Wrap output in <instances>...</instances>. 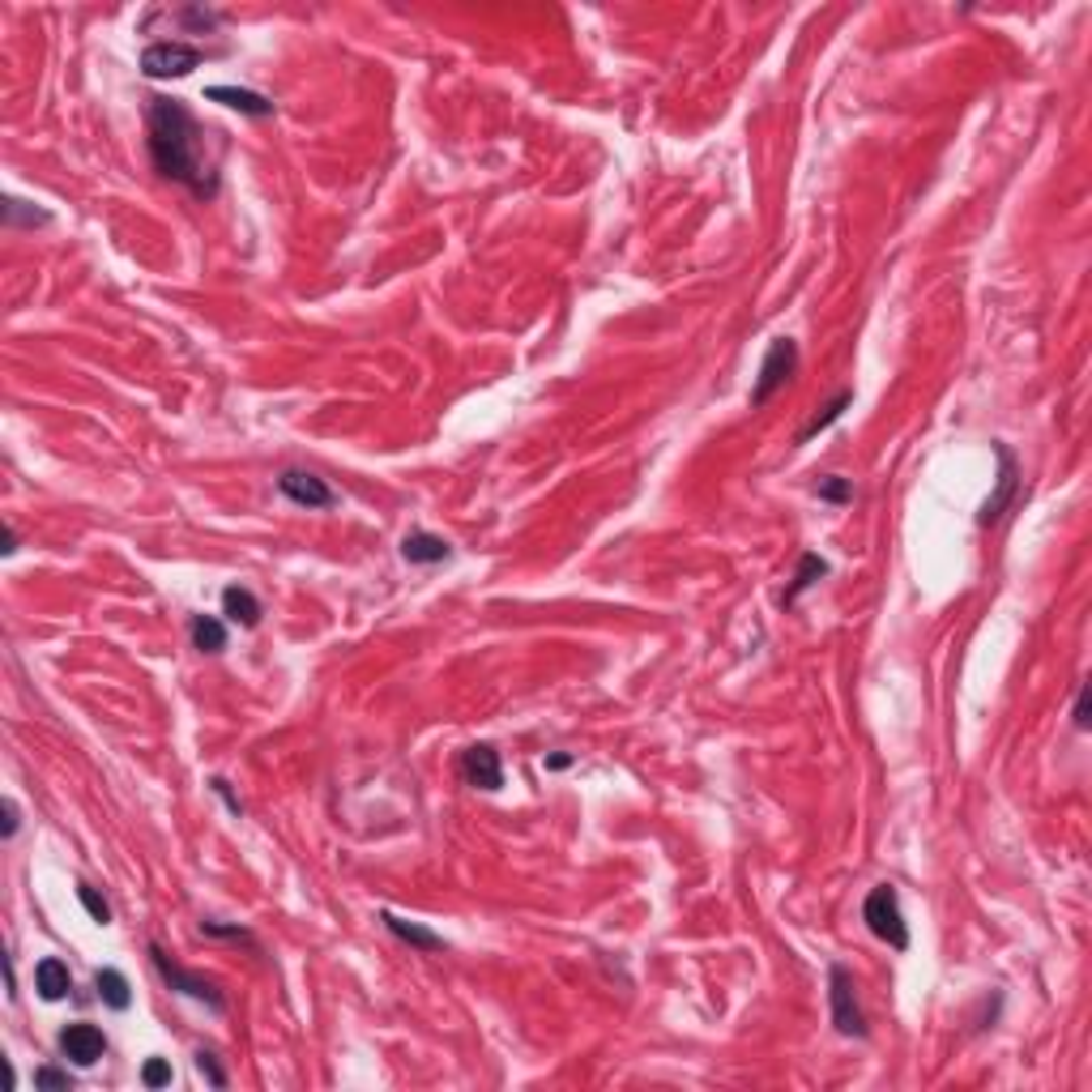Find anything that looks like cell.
Returning a JSON list of instances; mask_svg holds the SVG:
<instances>
[{
	"label": "cell",
	"mask_w": 1092,
	"mask_h": 1092,
	"mask_svg": "<svg viewBox=\"0 0 1092 1092\" xmlns=\"http://www.w3.org/2000/svg\"><path fill=\"white\" fill-rule=\"evenodd\" d=\"M994 457H999V487H994V495L982 504L978 525H994V521H999L1007 513V504L1015 500V487H1020V474H1015V453L1007 444H994Z\"/></svg>",
	"instance_id": "obj_9"
},
{
	"label": "cell",
	"mask_w": 1092,
	"mask_h": 1092,
	"mask_svg": "<svg viewBox=\"0 0 1092 1092\" xmlns=\"http://www.w3.org/2000/svg\"><path fill=\"white\" fill-rule=\"evenodd\" d=\"M862 921H866L870 935H875L880 943H888V948H896V952L909 948V921L901 913V892H896L892 884H880V888L866 892Z\"/></svg>",
	"instance_id": "obj_2"
},
{
	"label": "cell",
	"mask_w": 1092,
	"mask_h": 1092,
	"mask_svg": "<svg viewBox=\"0 0 1092 1092\" xmlns=\"http://www.w3.org/2000/svg\"><path fill=\"white\" fill-rule=\"evenodd\" d=\"M380 921H384V931L388 935H397L401 943H410V948H419V952H444L448 943H444V935H435V931H427V927H419V921H406V917H397V913H380Z\"/></svg>",
	"instance_id": "obj_13"
},
{
	"label": "cell",
	"mask_w": 1092,
	"mask_h": 1092,
	"mask_svg": "<svg viewBox=\"0 0 1092 1092\" xmlns=\"http://www.w3.org/2000/svg\"><path fill=\"white\" fill-rule=\"evenodd\" d=\"M205 52L184 39H158L141 52V73L145 78H188L192 68H201Z\"/></svg>",
	"instance_id": "obj_5"
},
{
	"label": "cell",
	"mask_w": 1092,
	"mask_h": 1092,
	"mask_svg": "<svg viewBox=\"0 0 1092 1092\" xmlns=\"http://www.w3.org/2000/svg\"><path fill=\"white\" fill-rule=\"evenodd\" d=\"M78 901H82V909L99 921V927H111V905H107V896L99 892V888H90V884H78Z\"/></svg>",
	"instance_id": "obj_21"
},
{
	"label": "cell",
	"mask_w": 1092,
	"mask_h": 1092,
	"mask_svg": "<svg viewBox=\"0 0 1092 1092\" xmlns=\"http://www.w3.org/2000/svg\"><path fill=\"white\" fill-rule=\"evenodd\" d=\"M94 990H99V999H103L111 1011H129V1007H133L129 978L120 974V968H99V974H94Z\"/></svg>",
	"instance_id": "obj_17"
},
{
	"label": "cell",
	"mask_w": 1092,
	"mask_h": 1092,
	"mask_svg": "<svg viewBox=\"0 0 1092 1092\" xmlns=\"http://www.w3.org/2000/svg\"><path fill=\"white\" fill-rule=\"evenodd\" d=\"M145 145H150V162L162 180L184 184L197 201L218 197V172L205 158V137L201 125L180 99H145Z\"/></svg>",
	"instance_id": "obj_1"
},
{
	"label": "cell",
	"mask_w": 1092,
	"mask_h": 1092,
	"mask_svg": "<svg viewBox=\"0 0 1092 1092\" xmlns=\"http://www.w3.org/2000/svg\"><path fill=\"white\" fill-rule=\"evenodd\" d=\"M547 768L551 772H564V768H572V756H568V751H555V756H547Z\"/></svg>",
	"instance_id": "obj_30"
},
{
	"label": "cell",
	"mask_w": 1092,
	"mask_h": 1092,
	"mask_svg": "<svg viewBox=\"0 0 1092 1092\" xmlns=\"http://www.w3.org/2000/svg\"><path fill=\"white\" fill-rule=\"evenodd\" d=\"M201 935H213V939H244V943H256L244 927H223V921H213V917H205L201 921Z\"/></svg>",
	"instance_id": "obj_25"
},
{
	"label": "cell",
	"mask_w": 1092,
	"mask_h": 1092,
	"mask_svg": "<svg viewBox=\"0 0 1092 1092\" xmlns=\"http://www.w3.org/2000/svg\"><path fill=\"white\" fill-rule=\"evenodd\" d=\"M141 1084L145 1088H167V1084H172V1062H167V1058H150V1062L141 1066Z\"/></svg>",
	"instance_id": "obj_23"
},
{
	"label": "cell",
	"mask_w": 1092,
	"mask_h": 1092,
	"mask_svg": "<svg viewBox=\"0 0 1092 1092\" xmlns=\"http://www.w3.org/2000/svg\"><path fill=\"white\" fill-rule=\"evenodd\" d=\"M461 776L474 786V790H500L504 786V764H500V751L491 743H474L461 751Z\"/></svg>",
	"instance_id": "obj_8"
},
{
	"label": "cell",
	"mask_w": 1092,
	"mask_h": 1092,
	"mask_svg": "<svg viewBox=\"0 0 1092 1092\" xmlns=\"http://www.w3.org/2000/svg\"><path fill=\"white\" fill-rule=\"evenodd\" d=\"M35 990L43 994L47 1003H56V999H64V994L73 990V978H68V964L64 960H56V956H47V960H39L35 964Z\"/></svg>",
	"instance_id": "obj_14"
},
{
	"label": "cell",
	"mask_w": 1092,
	"mask_h": 1092,
	"mask_svg": "<svg viewBox=\"0 0 1092 1092\" xmlns=\"http://www.w3.org/2000/svg\"><path fill=\"white\" fill-rule=\"evenodd\" d=\"M1092 725V717H1088V687H1080V696H1076V730H1088Z\"/></svg>",
	"instance_id": "obj_28"
},
{
	"label": "cell",
	"mask_w": 1092,
	"mask_h": 1092,
	"mask_svg": "<svg viewBox=\"0 0 1092 1092\" xmlns=\"http://www.w3.org/2000/svg\"><path fill=\"white\" fill-rule=\"evenodd\" d=\"M0 551H5V555L17 551V533H13V529H5V547H0Z\"/></svg>",
	"instance_id": "obj_31"
},
{
	"label": "cell",
	"mask_w": 1092,
	"mask_h": 1092,
	"mask_svg": "<svg viewBox=\"0 0 1092 1092\" xmlns=\"http://www.w3.org/2000/svg\"><path fill=\"white\" fill-rule=\"evenodd\" d=\"M150 960H154V968H158V978H162L167 986H172V990H180V994H188V999L205 1003L209 1011H227V999H223V990H218L213 978L192 974V968L176 964L172 956H167V952L158 948V943H150Z\"/></svg>",
	"instance_id": "obj_3"
},
{
	"label": "cell",
	"mask_w": 1092,
	"mask_h": 1092,
	"mask_svg": "<svg viewBox=\"0 0 1092 1092\" xmlns=\"http://www.w3.org/2000/svg\"><path fill=\"white\" fill-rule=\"evenodd\" d=\"M815 495H819L823 504H845V500H854V482L841 478V474H828V478H819Z\"/></svg>",
	"instance_id": "obj_22"
},
{
	"label": "cell",
	"mask_w": 1092,
	"mask_h": 1092,
	"mask_svg": "<svg viewBox=\"0 0 1092 1092\" xmlns=\"http://www.w3.org/2000/svg\"><path fill=\"white\" fill-rule=\"evenodd\" d=\"M60 1054L68 1062H78V1066H94L107 1054V1037H103V1029H94V1025H68L60 1033Z\"/></svg>",
	"instance_id": "obj_10"
},
{
	"label": "cell",
	"mask_w": 1092,
	"mask_h": 1092,
	"mask_svg": "<svg viewBox=\"0 0 1092 1092\" xmlns=\"http://www.w3.org/2000/svg\"><path fill=\"white\" fill-rule=\"evenodd\" d=\"M453 555V542L440 538V533H427V529H415V533H406L401 538V560L406 564H444Z\"/></svg>",
	"instance_id": "obj_12"
},
{
	"label": "cell",
	"mask_w": 1092,
	"mask_h": 1092,
	"mask_svg": "<svg viewBox=\"0 0 1092 1092\" xmlns=\"http://www.w3.org/2000/svg\"><path fill=\"white\" fill-rule=\"evenodd\" d=\"M828 572H833V568H828V560H823V555H819V551H807V555H803V560H798V572H794V585L786 589V598H781V602H786V606H794V602H798V598H803L807 589H815V585H819V580H823V576H828Z\"/></svg>",
	"instance_id": "obj_15"
},
{
	"label": "cell",
	"mask_w": 1092,
	"mask_h": 1092,
	"mask_svg": "<svg viewBox=\"0 0 1092 1092\" xmlns=\"http://www.w3.org/2000/svg\"><path fill=\"white\" fill-rule=\"evenodd\" d=\"M5 223H9V227H47V223H52V213H47V209H35V205H27V201H17V197H9V201H5Z\"/></svg>",
	"instance_id": "obj_20"
},
{
	"label": "cell",
	"mask_w": 1092,
	"mask_h": 1092,
	"mask_svg": "<svg viewBox=\"0 0 1092 1092\" xmlns=\"http://www.w3.org/2000/svg\"><path fill=\"white\" fill-rule=\"evenodd\" d=\"M278 491L290 500V504H299V508H333L337 495L325 478H317L312 470H282L278 474Z\"/></svg>",
	"instance_id": "obj_7"
},
{
	"label": "cell",
	"mask_w": 1092,
	"mask_h": 1092,
	"mask_svg": "<svg viewBox=\"0 0 1092 1092\" xmlns=\"http://www.w3.org/2000/svg\"><path fill=\"white\" fill-rule=\"evenodd\" d=\"M188 636L201 653H223L227 649V623L213 619V615H192L188 623Z\"/></svg>",
	"instance_id": "obj_18"
},
{
	"label": "cell",
	"mask_w": 1092,
	"mask_h": 1092,
	"mask_svg": "<svg viewBox=\"0 0 1092 1092\" xmlns=\"http://www.w3.org/2000/svg\"><path fill=\"white\" fill-rule=\"evenodd\" d=\"M794 372H798V342H794V337H776V342L768 346V354H764V363H760L756 388H751V406H756V410L768 406L794 380Z\"/></svg>",
	"instance_id": "obj_4"
},
{
	"label": "cell",
	"mask_w": 1092,
	"mask_h": 1092,
	"mask_svg": "<svg viewBox=\"0 0 1092 1092\" xmlns=\"http://www.w3.org/2000/svg\"><path fill=\"white\" fill-rule=\"evenodd\" d=\"M35 1088H73V1076L60 1072V1066H39V1072H35Z\"/></svg>",
	"instance_id": "obj_26"
},
{
	"label": "cell",
	"mask_w": 1092,
	"mask_h": 1092,
	"mask_svg": "<svg viewBox=\"0 0 1092 1092\" xmlns=\"http://www.w3.org/2000/svg\"><path fill=\"white\" fill-rule=\"evenodd\" d=\"M197 1072H201L213 1088H227V1072L218 1066V1054H213V1050H197Z\"/></svg>",
	"instance_id": "obj_24"
},
{
	"label": "cell",
	"mask_w": 1092,
	"mask_h": 1092,
	"mask_svg": "<svg viewBox=\"0 0 1092 1092\" xmlns=\"http://www.w3.org/2000/svg\"><path fill=\"white\" fill-rule=\"evenodd\" d=\"M205 99L209 103H223V107H231L239 115H252V120L274 115V103L265 99V94H256V90H244V86H209Z\"/></svg>",
	"instance_id": "obj_11"
},
{
	"label": "cell",
	"mask_w": 1092,
	"mask_h": 1092,
	"mask_svg": "<svg viewBox=\"0 0 1092 1092\" xmlns=\"http://www.w3.org/2000/svg\"><path fill=\"white\" fill-rule=\"evenodd\" d=\"M17 823H21L17 819V803H13V798H5V841L17 837Z\"/></svg>",
	"instance_id": "obj_29"
},
{
	"label": "cell",
	"mask_w": 1092,
	"mask_h": 1092,
	"mask_svg": "<svg viewBox=\"0 0 1092 1092\" xmlns=\"http://www.w3.org/2000/svg\"><path fill=\"white\" fill-rule=\"evenodd\" d=\"M223 615H227L231 623H239V627H256V623H260V602H256V594L244 589V585H227V589H223Z\"/></svg>",
	"instance_id": "obj_16"
},
{
	"label": "cell",
	"mask_w": 1092,
	"mask_h": 1092,
	"mask_svg": "<svg viewBox=\"0 0 1092 1092\" xmlns=\"http://www.w3.org/2000/svg\"><path fill=\"white\" fill-rule=\"evenodd\" d=\"M828 1007H833V1025H837L841 1037H866V1015L858 1007L854 978H849L845 964L828 968Z\"/></svg>",
	"instance_id": "obj_6"
},
{
	"label": "cell",
	"mask_w": 1092,
	"mask_h": 1092,
	"mask_svg": "<svg viewBox=\"0 0 1092 1092\" xmlns=\"http://www.w3.org/2000/svg\"><path fill=\"white\" fill-rule=\"evenodd\" d=\"M849 406H854V388H841V393H837L828 406H823V410H819V415H815V419H811L803 431H798V444H811L815 435H819V431H828V427H833V423L845 415Z\"/></svg>",
	"instance_id": "obj_19"
},
{
	"label": "cell",
	"mask_w": 1092,
	"mask_h": 1092,
	"mask_svg": "<svg viewBox=\"0 0 1092 1092\" xmlns=\"http://www.w3.org/2000/svg\"><path fill=\"white\" fill-rule=\"evenodd\" d=\"M209 786H213V794H223V798H227V807H231V815H244V803H239V798L231 794V786L223 781V776H213V781H209Z\"/></svg>",
	"instance_id": "obj_27"
}]
</instances>
